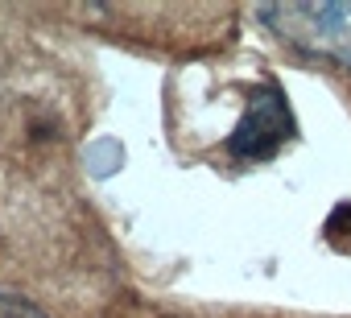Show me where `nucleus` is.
<instances>
[{
	"label": "nucleus",
	"instance_id": "nucleus-2",
	"mask_svg": "<svg viewBox=\"0 0 351 318\" xmlns=\"http://www.w3.org/2000/svg\"><path fill=\"white\" fill-rule=\"evenodd\" d=\"M293 136V112H289V95L281 91V83L265 79L261 87H252L240 124L228 136V153L240 162H269L285 149V140Z\"/></svg>",
	"mask_w": 351,
	"mask_h": 318
},
{
	"label": "nucleus",
	"instance_id": "nucleus-4",
	"mask_svg": "<svg viewBox=\"0 0 351 318\" xmlns=\"http://www.w3.org/2000/svg\"><path fill=\"white\" fill-rule=\"evenodd\" d=\"M0 318H46L34 302H25V297H17V293H9V289H0Z\"/></svg>",
	"mask_w": 351,
	"mask_h": 318
},
{
	"label": "nucleus",
	"instance_id": "nucleus-1",
	"mask_svg": "<svg viewBox=\"0 0 351 318\" xmlns=\"http://www.w3.org/2000/svg\"><path fill=\"white\" fill-rule=\"evenodd\" d=\"M256 17L281 42L351 71V5H269Z\"/></svg>",
	"mask_w": 351,
	"mask_h": 318
},
{
	"label": "nucleus",
	"instance_id": "nucleus-3",
	"mask_svg": "<svg viewBox=\"0 0 351 318\" xmlns=\"http://www.w3.org/2000/svg\"><path fill=\"white\" fill-rule=\"evenodd\" d=\"M322 240L335 248V252H351V203H339V207H330V215H326V223H322Z\"/></svg>",
	"mask_w": 351,
	"mask_h": 318
}]
</instances>
